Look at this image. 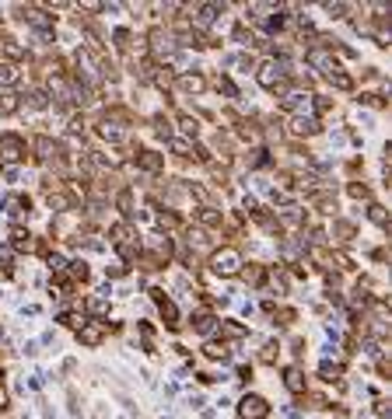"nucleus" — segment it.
I'll return each instance as SVG.
<instances>
[{"mask_svg":"<svg viewBox=\"0 0 392 419\" xmlns=\"http://www.w3.org/2000/svg\"><path fill=\"white\" fill-rule=\"evenodd\" d=\"M263 412H266V405H263L259 398H245V402H242V416L245 419H256V416H263Z\"/></svg>","mask_w":392,"mask_h":419,"instance_id":"1","label":"nucleus"},{"mask_svg":"<svg viewBox=\"0 0 392 419\" xmlns=\"http://www.w3.org/2000/svg\"><path fill=\"white\" fill-rule=\"evenodd\" d=\"M235 269H238V259L231 252H224V255L217 259V273H235Z\"/></svg>","mask_w":392,"mask_h":419,"instance_id":"2","label":"nucleus"}]
</instances>
